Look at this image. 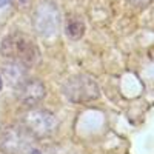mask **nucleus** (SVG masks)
I'll list each match as a JSON object with an SVG mask.
<instances>
[{
    "label": "nucleus",
    "instance_id": "nucleus-1",
    "mask_svg": "<svg viewBox=\"0 0 154 154\" xmlns=\"http://www.w3.org/2000/svg\"><path fill=\"white\" fill-rule=\"evenodd\" d=\"M0 54L17 63L22 68L34 66L40 60V49L31 37L22 32H12L6 35L0 43Z\"/></svg>",
    "mask_w": 154,
    "mask_h": 154
},
{
    "label": "nucleus",
    "instance_id": "nucleus-2",
    "mask_svg": "<svg viewBox=\"0 0 154 154\" xmlns=\"http://www.w3.org/2000/svg\"><path fill=\"white\" fill-rule=\"evenodd\" d=\"M35 137L20 126H8L0 134V148L5 154H34Z\"/></svg>",
    "mask_w": 154,
    "mask_h": 154
},
{
    "label": "nucleus",
    "instance_id": "nucleus-3",
    "mask_svg": "<svg viewBox=\"0 0 154 154\" xmlns=\"http://www.w3.org/2000/svg\"><path fill=\"white\" fill-rule=\"evenodd\" d=\"M22 126L26 131H29L35 139H42L51 136L59 126L57 117L46 109L31 108L20 117Z\"/></svg>",
    "mask_w": 154,
    "mask_h": 154
},
{
    "label": "nucleus",
    "instance_id": "nucleus-4",
    "mask_svg": "<svg viewBox=\"0 0 154 154\" xmlns=\"http://www.w3.org/2000/svg\"><path fill=\"white\" fill-rule=\"evenodd\" d=\"M63 94L74 103L96 100L100 96L97 82L88 74H77L63 85Z\"/></svg>",
    "mask_w": 154,
    "mask_h": 154
},
{
    "label": "nucleus",
    "instance_id": "nucleus-5",
    "mask_svg": "<svg viewBox=\"0 0 154 154\" xmlns=\"http://www.w3.org/2000/svg\"><path fill=\"white\" fill-rule=\"evenodd\" d=\"M60 26V14L54 5L42 3L34 12V28L43 37H53Z\"/></svg>",
    "mask_w": 154,
    "mask_h": 154
},
{
    "label": "nucleus",
    "instance_id": "nucleus-6",
    "mask_svg": "<svg viewBox=\"0 0 154 154\" xmlns=\"http://www.w3.org/2000/svg\"><path fill=\"white\" fill-rule=\"evenodd\" d=\"M45 94L46 91H45L43 83L37 79H23L20 83H17V88H16L17 99L23 105H28V106H34L37 103H40Z\"/></svg>",
    "mask_w": 154,
    "mask_h": 154
},
{
    "label": "nucleus",
    "instance_id": "nucleus-7",
    "mask_svg": "<svg viewBox=\"0 0 154 154\" xmlns=\"http://www.w3.org/2000/svg\"><path fill=\"white\" fill-rule=\"evenodd\" d=\"M85 32V25L82 23V20L79 19H69L66 22V34L71 37V38H80Z\"/></svg>",
    "mask_w": 154,
    "mask_h": 154
},
{
    "label": "nucleus",
    "instance_id": "nucleus-8",
    "mask_svg": "<svg viewBox=\"0 0 154 154\" xmlns=\"http://www.w3.org/2000/svg\"><path fill=\"white\" fill-rule=\"evenodd\" d=\"M131 5L134 6H139V8H142V6H146L148 3H151V0H128Z\"/></svg>",
    "mask_w": 154,
    "mask_h": 154
},
{
    "label": "nucleus",
    "instance_id": "nucleus-9",
    "mask_svg": "<svg viewBox=\"0 0 154 154\" xmlns=\"http://www.w3.org/2000/svg\"><path fill=\"white\" fill-rule=\"evenodd\" d=\"M9 2V0H0V6H3V5H6Z\"/></svg>",
    "mask_w": 154,
    "mask_h": 154
},
{
    "label": "nucleus",
    "instance_id": "nucleus-10",
    "mask_svg": "<svg viewBox=\"0 0 154 154\" xmlns=\"http://www.w3.org/2000/svg\"><path fill=\"white\" fill-rule=\"evenodd\" d=\"M2 86H3V80H2V77H0V91H2Z\"/></svg>",
    "mask_w": 154,
    "mask_h": 154
}]
</instances>
